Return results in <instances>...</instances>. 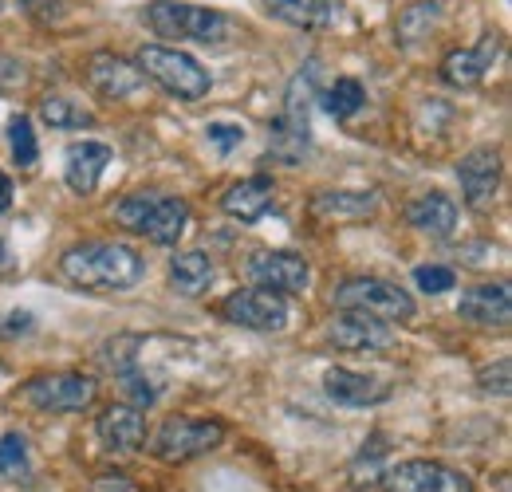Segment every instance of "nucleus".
I'll return each instance as SVG.
<instances>
[{"label": "nucleus", "instance_id": "f257e3e1", "mask_svg": "<svg viewBox=\"0 0 512 492\" xmlns=\"http://www.w3.org/2000/svg\"><path fill=\"white\" fill-rule=\"evenodd\" d=\"M60 272L75 288L87 292H130L146 264L130 245H115V241H91V245H75L60 256Z\"/></svg>", "mask_w": 512, "mask_h": 492}, {"label": "nucleus", "instance_id": "f03ea898", "mask_svg": "<svg viewBox=\"0 0 512 492\" xmlns=\"http://www.w3.org/2000/svg\"><path fill=\"white\" fill-rule=\"evenodd\" d=\"M320 67L308 63L292 83H288V95H284V111L280 119L268 130V158L284 162V166H300L308 158V146H312V103L320 95Z\"/></svg>", "mask_w": 512, "mask_h": 492}, {"label": "nucleus", "instance_id": "7ed1b4c3", "mask_svg": "<svg viewBox=\"0 0 512 492\" xmlns=\"http://www.w3.org/2000/svg\"><path fill=\"white\" fill-rule=\"evenodd\" d=\"M146 20L162 40H190V44H225L233 36V20L217 8H201L186 0H150Z\"/></svg>", "mask_w": 512, "mask_h": 492}, {"label": "nucleus", "instance_id": "20e7f679", "mask_svg": "<svg viewBox=\"0 0 512 492\" xmlns=\"http://www.w3.org/2000/svg\"><path fill=\"white\" fill-rule=\"evenodd\" d=\"M134 63H138V71L146 79H154L158 87H166L174 99H186V103L205 99L209 87H213V75L193 60V56L170 48V44H142Z\"/></svg>", "mask_w": 512, "mask_h": 492}, {"label": "nucleus", "instance_id": "39448f33", "mask_svg": "<svg viewBox=\"0 0 512 492\" xmlns=\"http://www.w3.org/2000/svg\"><path fill=\"white\" fill-rule=\"evenodd\" d=\"M335 308L343 311H363V315H375L386 323H410L418 308H414V296L390 280L379 276H355V280H343L335 288Z\"/></svg>", "mask_w": 512, "mask_h": 492}, {"label": "nucleus", "instance_id": "423d86ee", "mask_svg": "<svg viewBox=\"0 0 512 492\" xmlns=\"http://www.w3.org/2000/svg\"><path fill=\"white\" fill-rule=\"evenodd\" d=\"M221 441H225V422L217 418H166L154 433L150 449L166 465H186L193 457L213 453Z\"/></svg>", "mask_w": 512, "mask_h": 492}, {"label": "nucleus", "instance_id": "0eeeda50", "mask_svg": "<svg viewBox=\"0 0 512 492\" xmlns=\"http://www.w3.org/2000/svg\"><path fill=\"white\" fill-rule=\"evenodd\" d=\"M20 394L44 414H79L95 402L99 382L79 370H60V374H36L32 382H24Z\"/></svg>", "mask_w": 512, "mask_h": 492}, {"label": "nucleus", "instance_id": "6e6552de", "mask_svg": "<svg viewBox=\"0 0 512 492\" xmlns=\"http://www.w3.org/2000/svg\"><path fill=\"white\" fill-rule=\"evenodd\" d=\"M383 489L386 492H473L469 473L430 461V457H410L383 469Z\"/></svg>", "mask_w": 512, "mask_h": 492}, {"label": "nucleus", "instance_id": "1a4fd4ad", "mask_svg": "<svg viewBox=\"0 0 512 492\" xmlns=\"http://www.w3.org/2000/svg\"><path fill=\"white\" fill-rule=\"evenodd\" d=\"M245 272L256 288L280 292V296H304L312 284V264L296 252H280V248H256L245 260Z\"/></svg>", "mask_w": 512, "mask_h": 492}, {"label": "nucleus", "instance_id": "9d476101", "mask_svg": "<svg viewBox=\"0 0 512 492\" xmlns=\"http://www.w3.org/2000/svg\"><path fill=\"white\" fill-rule=\"evenodd\" d=\"M221 315L249 331H280L288 323V300L268 288H237L221 300Z\"/></svg>", "mask_w": 512, "mask_h": 492}, {"label": "nucleus", "instance_id": "9b49d317", "mask_svg": "<svg viewBox=\"0 0 512 492\" xmlns=\"http://www.w3.org/2000/svg\"><path fill=\"white\" fill-rule=\"evenodd\" d=\"M457 178H461V197L469 209H489L501 189V150L497 146L469 150L457 166Z\"/></svg>", "mask_w": 512, "mask_h": 492}, {"label": "nucleus", "instance_id": "f8f14e48", "mask_svg": "<svg viewBox=\"0 0 512 492\" xmlns=\"http://www.w3.org/2000/svg\"><path fill=\"white\" fill-rule=\"evenodd\" d=\"M87 83L95 95L111 99V103H127L134 95H142L146 87V75L138 71L134 60H123V56H111V52H99L95 60L87 63Z\"/></svg>", "mask_w": 512, "mask_h": 492}, {"label": "nucleus", "instance_id": "ddd939ff", "mask_svg": "<svg viewBox=\"0 0 512 492\" xmlns=\"http://www.w3.org/2000/svg\"><path fill=\"white\" fill-rule=\"evenodd\" d=\"M327 339L331 347L339 351H386L394 347V331L386 319H375V315H363V311H343L339 319H331L327 327Z\"/></svg>", "mask_w": 512, "mask_h": 492}, {"label": "nucleus", "instance_id": "4468645a", "mask_svg": "<svg viewBox=\"0 0 512 492\" xmlns=\"http://www.w3.org/2000/svg\"><path fill=\"white\" fill-rule=\"evenodd\" d=\"M323 390H327L331 402L351 406V410H359V406H379V402L390 398V382H386L383 374H363V370H347V367L327 370V374H323Z\"/></svg>", "mask_w": 512, "mask_h": 492}, {"label": "nucleus", "instance_id": "2eb2a0df", "mask_svg": "<svg viewBox=\"0 0 512 492\" xmlns=\"http://www.w3.org/2000/svg\"><path fill=\"white\" fill-rule=\"evenodd\" d=\"M457 315L469 319V323H477V327H509L512 288L505 284V280L465 288L461 300H457Z\"/></svg>", "mask_w": 512, "mask_h": 492}, {"label": "nucleus", "instance_id": "dca6fc26", "mask_svg": "<svg viewBox=\"0 0 512 492\" xmlns=\"http://www.w3.org/2000/svg\"><path fill=\"white\" fill-rule=\"evenodd\" d=\"M95 433L99 441L111 449V453H138L146 445V418L138 406L130 402H119V406H107L95 422Z\"/></svg>", "mask_w": 512, "mask_h": 492}, {"label": "nucleus", "instance_id": "f3484780", "mask_svg": "<svg viewBox=\"0 0 512 492\" xmlns=\"http://www.w3.org/2000/svg\"><path fill=\"white\" fill-rule=\"evenodd\" d=\"M497 56H501V36L489 32L481 44L461 48V52H449L446 63H442V79H446L449 87H477L493 71Z\"/></svg>", "mask_w": 512, "mask_h": 492}, {"label": "nucleus", "instance_id": "a211bd4d", "mask_svg": "<svg viewBox=\"0 0 512 492\" xmlns=\"http://www.w3.org/2000/svg\"><path fill=\"white\" fill-rule=\"evenodd\" d=\"M107 166H111V146L107 142H91V138L71 142L64 158V182L79 197H87V193H95V185H99Z\"/></svg>", "mask_w": 512, "mask_h": 492}, {"label": "nucleus", "instance_id": "6ab92c4d", "mask_svg": "<svg viewBox=\"0 0 512 492\" xmlns=\"http://www.w3.org/2000/svg\"><path fill=\"white\" fill-rule=\"evenodd\" d=\"M272 201H276V182H272L268 174H253V178H241V182H233L225 189L221 209H225L229 217L245 221V225H256V221L272 209Z\"/></svg>", "mask_w": 512, "mask_h": 492}, {"label": "nucleus", "instance_id": "aec40b11", "mask_svg": "<svg viewBox=\"0 0 512 492\" xmlns=\"http://www.w3.org/2000/svg\"><path fill=\"white\" fill-rule=\"evenodd\" d=\"M186 229H190V201L158 193L154 205H150V213H146V221H142V233L138 237H146L154 245H178Z\"/></svg>", "mask_w": 512, "mask_h": 492}, {"label": "nucleus", "instance_id": "412c9836", "mask_svg": "<svg viewBox=\"0 0 512 492\" xmlns=\"http://www.w3.org/2000/svg\"><path fill=\"white\" fill-rule=\"evenodd\" d=\"M308 209L320 221H359V217H371L379 209V193H371V189H320L308 201Z\"/></svg>", "mask_w": 512, "mask_h": 492}, {"label": "nucleus", "instance_id": "4be33fe9", "mask_svg": "<svg viewBox=\"0 0 512 492\" xmlns=\"http://www.w3.org/2000/svg\"><path fill=\"white\" fill-rule=\"evenodd\" d=\"M406 221L426 237H449L457 229V205L446 193H422L406 205Z\"/></svg>", "mask_w": 512, "mask_h": 492}, {"label": "nucleus", "instance_id": "5701e85b", "mask_svg": "<svg viewBox=\"0 0 512 492\" xmlns=\"http://www.w3.org/2000/svg\"><path fill=\"white\" fill-rule=\"evenodd\" d=\"M209 284H213V260L201 252V248H186V252H174V260H170V288L178 292V296H201V292H209Z\"/></svg>", "mask_w": 512, "mask_h": 492}, {"label": "nucleus", "instance_id": "b1692460", "mask_svg": "<svg viewBox=\"0 0 512 492\" xmlns=\"http://www.w3.org/2000/svg\"><path fill=\"white\" fill-rule=\"evenodd\" d=\"M264 8L292 28H327L339 16V0H264Z\"/></svg>", "mask_w": 512, "mask_h": 492}, {"label": "nucleus", "instance_id": "393cba45", "mask_svg": "<svg viewBox=\"0 0 512 492\" xmlns=\"http://www.w3.org/2000/svg\"><path fill=\"white\" fill-rule=\"evenodd\" d=\"M363 107H367V87H363L359 79H351V75L335 79V83L323 91V111H327L331 119H339V123L355 119Z\"/></svg>", "mask_w": 512, "mask_h": 492}, {"label": "nucleus", "instance_id": "a878e982", "mask_svg": "<svg viewBox=\"0 0 512 492\" xmlns=\"http://www.w3.org/2000/svg\"><path fill=\"white\" fill-rule=\"evenodd\" d=\"M40 119L48 126H56V130H79V126L95 123L91 107H83V103L71 99V95H48V99L40 103Z\"/></svg>", "mask_w": 512, "mask_h": 492}, {"label": "nucleus", "instance_id": "bb28decb", "mask_svg": "<svg viewBox=\"0 0 512 492\" xmlns=\"http://www.w3.org/2000/svg\"><path fill=\"white\" fill-rule=\"evenodd\" d=\"M8 142H12V162L20 170H32L36 158H40V146H36V130L28 123V115L8 119Z\"/></svg>", "mask_w": 512, "mask_h": 492}, {"label": "nucleus", "instance_id": "cd10ccee", "mask_svg": "<svg viewBox=\"0 0 512 492\" xmlns=\"http://www.w3.org/2000/svg\"><path fill=\"white\" fill-rule=\"evenodd\" d=\"M32 469L28 461V441L20 433H4L0 437V477L4 481H24Z\"/></svg>", "mask_w": 512, "mask_h": 492}, {"label": "nucleus", "instance_id": "c85d7f7f", "mask_svg": "<svg viewBox=\"0 0 512 492\" xmlns=\"http://www.w3.org/2000/svg\"><path fill=\"white\" fill-rule=\"evenodd\" d=\"M438 16H442V8L438 4H414V8H406L402 12V20H398V40L402 44H414L418 36H426L434 24H438Z\"/></svg>", "mask_w": 512, "mask_h": 492}, {"label": "nucleus", "instance_id": "c756f323", "mask_svg": "<svg viewBox=\"0 0 512 492\" xmlns=\"http://www.w3.org/2000/svg\"><path fill=\"white\" fill-rule=\"evenodd\" d=\"M154 197L158 193H130V197H123L119 205H115V221L123 225V229H130V233H142V221H146V213H150V205H154Z\"/></svg>", "mask_w": 512, "mask_h": 492}, {"label": "nucleus", "instance_id": "7c9ffc66", "mask_svg": "<svg viewBox=\"0 0 512 492\" xmlns=\"http://www.w3.org/2000/svg\"><path fill=\"white\" fill-rule=\"evenodd\" d=\"M414 284L422 292H430V296H442V292H449L457 284V276H453V268H446V264H418L414 268Z\"/></svg>", "mask_w": 512, "mask_h": 492}, {"label": "nucleus", "instance_id": "2f4dec72", "mask_svg": "<svg viewBox=\"0 0 512 492\" xmlns=\"http://www.w3.org/2000/svg\"><path fill=\"white\" fill-rule=\"evenodd\" d=\"M16 4L36 24H60L67 16V0H16Z\"/></svg>", "mask_w": 512, "mask_h": 492}, {"label": "nucleus", "instance_id": "473e14b6", "mask_svg": "<svg viewBox=\"0 0 512 492\" xmlns=\"http://www.w3.org/2000/svg\"><path fill=\"white\" fill-rule=\"evenodd\" d=\"M209 142L217 146V154H233L245 142V126L233 123H209Z\"/></svg>", "mask_w": 512, "mask_h": 492}, {"label": "nucleus", "instance_id": "72a5a7b5", "mask_svg": "<svg viewBox=\"0 0 512 492\" xmlns=\"http://www.w3.org/2000/svg\"><path fill=\"white\" fill-rule=\"evenodd\" d=\"M24 79H28L24 63L12 60V56H0V95H8V91H16V87H24Z\"/></svg>", "mask_w": 512, "mask_h": 492}, {"label": "nucleus", "instance_id": "f704fd0d", "mask_svg": "<svg viewBox=\"0 0 512 492\" xmlns=\"http://www.w3.org/2000/svg\"><path fill=\"white\" fill-rule=\"evenodd\" d=\"M12 319H0V335H16V331H32V315L28 311H8Z\"/></svg>", "mask_w": 512, "mask_h": 492}, {"label": "nucleus", "instance_id": "c9c22d12", "mask_svg": "<svg viewBox=\"0 0 512 492\" xmlns=\"http://www.w3.org/2000/svg\"><path fill=\"white\" fill-rule=\"evenodd\" d=\"M95 492H130V481L123 473H107V477L95 481Z\"/></svg>", "mask_w": 512, "mask_h": 492}, {"label": "nucleus", "instance_id": "e433bc0d", "mask_svg": "<svg viewBox=\"0 0 512 492\" xmlns=\"http://www.w3.org/2000/svg\"><path fill=\"white\" fill-rule=\"evenodd\" d=\"M12 205V178L8 174H0V213Z\"/></svg>", "mask_w": 512, "mask_h": 492}, {"label": "nucleus", "instance_id": "4c0bfd02", "mask_svg": "<svg viewBox=\"0 0 512 492\" xmlns=\"http://www.w3.org/2000/svg\"><path fill=\"white\" fill-rule=\"evenodd\" d=\"M8 264V245H4V237H0V268Z\"/></svg>", "mask_w": 512, "mask_h": 492}, {"label": "nucleus", "instance_id": "58836bf2", "mask_svg": "<svg viewBox=\"0 0 512 492\" xmlns=\"http://www.w3.org/2000/svg\"><path fill=\"white\" fill-rule=\"evenodd\" d=\"M0 8H4V0H0Z\"/></svg>", "mask_w": 512, "mask_h": 492}]
</instances>
